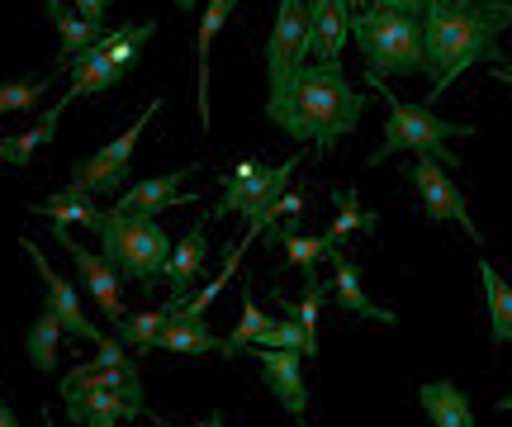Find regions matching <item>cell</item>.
<instances>
[{"label": "cell", "instance_id": "cell-1", "mask_svg": "<svg viewBox=\"0 0 512 427\" xmlns=\"http://www.w3.org/2000/svg\"><path fill=\"white\" fill-rule=\"evenodd\" d=\"M361 114H366V95L342 76V67H328V62H304L290 86L266 95V119L275 129L294 143H313L318 152L356 133Z\"/></svg>", "mask_w": 512, "mask_h": 427}, {"label": "cell", "instance_id": "cell-2", "mask_svg": "<svg viewBox=\"0 0 512 427\" xmlns=\"http://www.w3.org/2000/svg\"><path fill=\"white\" fill-rule=\"evenodd\" d=\"M494 19H489V5H427L422 15V43H427V81H432V95L427 100H441L451 91V81L465 76L475 62H503V48H494Z\"/></svg>", "mask_w": 512, "mask_h": 427}, {"label": "cell", "instance_id": "cell-3", "mask_svg": "<svg viewBox=\"0 0 512 427\" xmlns=\"http://www.w3.org/2000/svg\"><path fill=\"white\" fill-rule=\"evenodd\" d=\"M370 86L380 91L384 110H389V119H384V138L380 148L370 152L366 162L370 167H380V162H389L394 152H418V157H432V162H441V167H456L460 157L451 148H446V138H475V124H456V119H441V114H432V105H408V100H399V95L384 86V76H366Z\"/></svg>", "mask_w": 512, "mask_h": 427}, {"label": "cell", "instance_id": "cell-4", "mask_svg": "<svg viewBox=\"0 0 512 427\" xmlns=\"http://www.w3.org/2000/svg\"><path fill=\"white\" fill-rule=\"evenodd\" d=\"M100 257L110 261L119 280H133L152 290L157 276H166V261H171V233L162 228V219L152 214H128V209H110L100 219Z\"/></svg>", "mask_w": 512, "mask_h": 427}, {"label": "cell", "instance_id": "cell-5", "mask_svg": "<svg viewBox=\"0 0 512 427\" xmlns=\"http://www.w3.org/2000/svg\"><path fill=\"white\" fill-rule=\"evenodd\" d=\"M351 38L361 48L370 76H422L427 72V43H422V19L403 10H361L351 15Z\"/></svg>", "mask_w": 512, "mask_h": 427}, {"label": "cell", "instance_id": "cell-6", "mask_svg": "<svg viewBox=\"0 0 512 427\" xmlns=\"http://www.w3.org/2000/svg\"><path fill=\"white\" fill-rule=\"evenodd\" d=\"M152 114H162V100H147L143 114L128 124L114 143H105L100 152L91 157H81L72 162V176H67V190H81V195H100V200H110V195H124V176H128V162H133V148H138V138L143 129L152 124Z\"/></svg>", "mask_w": 512, "mask_h": 427}, {"label": "cell", "instance_id": "cell-7", "mask_svg": "<svg viewBox=\"0 0 512 427\" xmlns=\"http://www.w3.org/2000/svg\"><path fill=\"white\" fill-rule=\"evenodd\" d=\"M299 162H304V152H294L290 162H280V167H261L256 176H247V181H238V176H223V200L209 214L219 219V214H242L247 223H261L266 219V209L290 190L294 171H299Z\"/></svg>", "mask_w": 512, "mask_h": 427}, {"label": "cell", "instance_id": "cell-8", "mask_svg": "<svg viewBox=\"0 0 512 427\" xmlns=\"http://www.w3.org/2000/svg\"><path fill=\"white\" fill-rule=\"evenodd\" d=\"M304 43H309V5L304 0H280L271 38H266V81H271V91L290 86L294 72L309 62Z\"/></svg>", "mask_w": 512, "mask_h": 427}, {"label": "cell", "instance_id": "cell-9", "mask_svg": "<svg viewBox=\"0 0 512 427\" xmlns=\"http://www.w3.org/2000/svg\"><path fill=\"white\" fill-rule=\"evenodd\" d=\"M408 176H413V186H418V195H422V214H427V223H460L470 242H484L479 223L470 219V200H465V190L446 176L441 162L418 157V162L408 167Z\"/></svg>", "mask_w": 512, "mask_h": 427}, {"label": "cell", "instance_id": "cell-10", "mask_svg": "<svg viewBox=\"0 0 512 427\" xmlns=\"http://www.w3.org/2000/svg\"><path fill=\"white\" fill-rule=\"evenodd\" d=\"M53 238L72 252V261H76V271H81V280H86V295L100 304V314H105V323H110V333H119L128 318V309H124V280H119V271H114L110 261L100 257V252H86L81 242L62 228V223H53Z\"/></svg>", "mask_w": 512, "mask_h": 427}, {"label": "cell", "instance_id": "cell-11", "mask_svg": "<svg viewBox=\"0 0 512 427\" xmlns=\"http://www.w3.org/2000/svg\"><path fill=\"white\" fill-rule=\"evenodd\" d=\"M19 247H24V257L34 261L38 280H43V309H48V314H57V323L67 328V337H76V342H100L105 333H100L91 318H86L81 290H76V285H72L67 276H57V266H53L48 257H43V252H38V247H34L29 238L19 242Z\"/></svg>", "mask_w": 512, "mask_h": 427}, {"label": "cell", "instance_id": "cell-12", "mask_svg": "<svg viewBox=\"0 0 512 427\" xmlns=\"http://www.w3.org/2000/svg\"><path fill=\"white\" fill-rule=\"evenodd\" d=\"M347 38H351V5L347 0H313L309 5V43H304L309 62L342 67Z\"/></svg>", "mask_w": 512, "mask_h": 427}, {"label": "cell", "instance_id": "cell-13", "mask_svg": "<svg viewBox=\"0 0 512 427\" xmlns=\"http://www.w3.org/2000/svg\"><path fill=\"white\" fill-rule=\"evenodd\" d=\"M200 171V162H185L176 171H162V176H147L138 186H124V195L114 200V209H128V214H162V209H176V205H190L195 195H185V176Z\"/></svg>", "mask_w": 512, "mask_h": 427}, {"label": "cell", "instance_id": "cell-14", "mask_svg": "<svg viewBox=\"0 0 512 427\" xmlns=\"http://www.w3.org/2000/svg\"><path fill=\"white\" fill-rule=\"evenodd\" d=\"M261 361V375H266V390L280 399V409L294 413V418H304V404H309V394H304V352H275V347H261L252 352Z\"/></svg>", "mask_w": 512, "mask_h": 427}, {"label": "cell", "instance_id": "cell-15", "mask_svg": "<svg viewBox=\"0 0 512 427\" xmlns=\"http://www.w3.org/2000/svg\"><path fill=\"white\" fill-rule=\"evenodd\" d=\"M204 257H209V233H204V219L190 223V233L176 242V252L166 261V285H171V304L166 309H181L190 290H195V276L204 271Z\"/></svg>", "mask_w": 512, "mask_h": 427}, {"label": "cell", "instance_id": "cell-16", "mask_svg": "<svg viewBox=\"0 0 512 427\" xmlns=\"http://www.w3.org/2000/svg\"><path fill=\"white\" fill-rule=\"evenodd\" d=\"M332 295H337V304H342L347 314L375 318V323H389V328H399V314L380 309V304L366 295V285H361V266H356V257H347L342 247H337V257H332Z\"/></svg>", "mask_w": 512, "mask_h": 427}, {"label": "cell", "instance_id": "cell-17", "mask_svg": "<svg viewBox=\"0 0 512 427\" xmlns=\"http://www.w3.org/2000/svg\"><path fill=\"white\" fill-rule=\"evenodd\" d=\"M152 352H176V356H204V352H219L223 356V337L209 333L204 318H190V314H166V328L157 333V347Z\"/></svg>", "mask_w": 512, "mask_h": 427}, {"label": "cell", "instance_id": "cell-18", "mask_svg": "<svg viewBox=\"0 0 512 427\" xmlns=\"http://www.w3.org/2000/svg\"><path fill=\"white\" fill-rule=\"evenodd\" d=\"M67 404V418L76 427L86 423H119V418H143V404L138 399H128L124 390H100V394H72V399H62Z\"/></svg>", "mask_w": 512, "mask_h": 427}, {"label": "cell", "instance_id": "cell-19", "mask_svg": "<svg viewBox=\"0 0 512 427\" xmlns=\"http://www.w3.org/2000/svg\"><path fill=\"white\" fill-rule=\"evenodd\" d=\"M100 390H124L128 399H138V404H143L138 361H128V366H110V371H86V366H76V371L62 375V399H72V394H100Z\"/></svg>", "mask_w": 512, "mask_h": 427}, {"label": "cell", "instance_id": "cell-20", "mask_svg": "<svg viewBox=\"0 0 512 427\" xmlns=\"http://www.w3.org/2000/svg\"><path fill=\"white\" fill-rule=\"evenodd\" d=\"M418 404L427 409V418L437 427H475V409H470V394L451 385V380H427L418 385Z\"/></svg>", "mask_w": 512, "mask_h": 427}, {"label": "cell", "instance_id": "cell-21", "mask_svg": "<svg viewBox=\"0 0 512 427\" xmlns=\"http://www.w3.org/2000/svg\"><path fill=\"white\" fill-rule=\"evenodd\" d=\"M67 72H72V86H67V95H62L67 105H72V100H81V95H105V91H114V86L124 81V72H119L110 57L100 53V43H95L91 53H81L76 62H67Z\"/></svg>", "mask_w": 512, "mask_h": 427}, {"label": "cell", "instance_id": "cell-22", "mask_svg": "<svg viewBox=\"0 0 512 427\" xmlns=\"http://www.w3.org/2000/svg\"><path fill=\"white\" fill-rule=\"evenodd\" d=\"M275 328L280 323H271V318L261 314V304H256L252 295V285L242 290V318H238V328L223 337V356H242V352H252V347H275Z\"/></svg>", "mask_w": 512, "mask_h": 427}, {"label": "cell", "instance_id": "cell-23", "mask_svg": "<svg viewBox=\"0 0 512 427\" xmlns=\"http://www.w3.org/2000/svg\"><path fill=\"white\" fill-rule=\"evenodd\" d=\"M228 10H233V0H209L204 15H200V34H195V67H200V129H209V53H214V38H219Z\"/></svg>", "mask_w": 512, "mask_h": 427}, {"label": "cell", "instance_id": "cell-24", "mask_svg": "<svg viewBox=\"0 0 512 427\" xmlns=\"http://www.w3.org/2000/svg\"><path fill=\"white\" fill-rule=\"evenodd\" d=\"M479 285H484V304H489V337L494 347L512 342V285L498 276L494 261H479Z\"/></svg>", "mask_w": 512, "mask_h": 427}, {"label": "cell", "instance_id": "cell-25", "mask_svg": "<svg viewBox=\"0 0 512 427\" xmlns=\"http://www.w3.org/2000/svg\"><path fill=\"white\" fill-rule=\"evenodd\" d=\"M275 238H280V247H285L290 266L304 280H313L318 261H332V257H337V247H332L328 238H309V233H299L294 223H275Z\"/></svg>", "mask_w": 512, "mask_h": 427}, {"label": "cell", "instance_id": "cell-26", "mask_svg": "<svg viewBox=\"0 0 512 427\" xmlns=\"http://www.w3.org/2000/svg\"><path fill=\"white\" fill-rule=\"evenodd\" d=\"M34 214H48L53 223H62V228H72V223H86V228H100V209H95L91 195H81V190H57V195H48V200H34Z\"/></svg>", "mask_w": 512, "mask_h": 427}, {"label": "cell", "instance_id": "cell-27", "mask_svg": "<svg viewBox=\"0 0 512 427\" xmlns=\"http://www.w3.org/2000/svg\"><path fill=\"white\" fill-rule=\"evenodd\" d=\"M48 19L57 24V38H62V57H67V62H76L81 53H91L95 43L105 38V29H95V24H86L81 15H72L62 0H48Z\"/></svg>", "mask_w": 512, "mask_h": 427}, {"label": "cell", "instance_id": "cell-28", "mask_svg": "<svg viewBox=\"0 0 512 427\" xmlns=\"http://www.w3.org/2000/svg\"><path fill=\"white\" fill-rule=\"evenodd\" d=\"M323 299H328V285H323L318 276L309 280L304 299H285L280 290H275V304L304 328V356H318V309H323Z\"/></svg>", "mask_w": 512, "mask_h": 427}, {"label": "cell", "instance_id": "cell-29", "mask_svg": "<svg viewBox=\"0 0 512 427\" xmlns=\"http://www.w3.org/2000/svg\"><path fill=\"white\" fill-rule=\"evenodd\" d=\"M67 337V328L57 323V314H43L34 318V328L24 333V352H29V366H34L38 375H48V371H57V342Z\"/></svg>", "mask_w": 512, "mask_h": 427}, {"label": "cell", "instance_id": "cell-30", "mask_svg": "<svg viewBox=\"0 0 512 427\" xmlns=\"http://www.w3.org/2000/svg\"><path fill=\"white\" fill-rule=\"evenodd\" d=\"M332 205H337V219H332V228L323 233L332 247H342V242H347V233H375V228H380V219H375L370 209H361L356 190L337 186V190H332Z\"/></svg>", "mask_w": 512, "mask_h": 427}, {"label": "cell", "instance_id": "cell-31", "mask_svg": "<svg viewBox=\"0 0 512 427\" xmlns=\"http://www.w3.org/2000/svg\"><path fill=\"white\" fill-rule=\"evenodd\" d=\"M152 29H157V24H152V19H138V24H124V29H114V34H105L100 38V53L110 57L114 67H119V72H133V67H138V53H143V43L147 38H152Z\"/></svg>", "mask_w": 512, "mask_h": 427}, {"label": "cell", "instance_id": "cell-32", "mask_svg": "<svg viewBox=\"0 0 512 427\" xmlns=\"http://www.w3.org/2000/svg\"><path fill=\"white\" fill-rule=\"evenodd\" d=\"M62 114H67V100H57L48 114H38L34 129H24L19 138H10V152H5V162H10V167H29V162H34V152L43 148V143H53L57 119H62Z\"/></svg>", "mask_w": 512, "mask_h": 427}, {"label": "cell", "instance_id": "cell-33", "mask_svg": "<svg viewBox=\"0 0 512 427\" xmlns=\"http://www.w3.org/2000/svg\"><path fill=\"white\" fill-rule=\"evenodd\" d=\"M166 314H171V309H152V314H133L124 323V328H119V342H124L128 352H152V347H157V333H162L166 328Z\"/></svg>", "mask_w": 512, "mask_h": 427}, {"label": "cell", "instance_id": "cell-34", "mask_svg": "<svg viewBox=\"0 0 512 427\" xmlns=\"http://www.w3.org/2000/svg\"><path fill=\"white\" fill-rule=\"evenodd\" d=\"M57 76H29V81H15V86H0V114H19V110H34L38 100L48 95Z\"/></svg>", "mask_w": 512, "mask_h": 427}, {"label": "cell", "instance_id": "cell-35", "mask_svg": "<svg viewBox=\"0 0 512 427\" xmlns=\"http://www.w3.org/2000/svg\"><path fill=\"white\" fill-rule=\"evenodd\" d=\"M275 352H304V328H299L294 318H285V323L275 328Z\"/></svg>", "mask_w": 512, "mask_h": 427}, {"label": "cell", "instance_id": "cell-36", "mask_svg": "<svg viewBox=\"0 0 512 427\" xmlns=\"http://www.w3.org/2000/svg\"><path fill=\"white\" fill-rule=\"evenodd\" d=\"M76 15L95 24V29H105V15H110V0H76Z\"/></svg>", "mask_w": 512, "mask_h": 427}, {"label": "cell", "instance_id": "cell-37", "mask_svg": "<svg viewBox=\"0 0 512 427\" xmlns=\"http://www.w3.org/2000/svg\"><path fill=\"white\" fill-rule=\"evenodd\" d=\"M375 5H384V10H403V15L422 19V15H427V5H432V0H375Z\"/></svg>", "mask_w": 512, "mask_h": 427}, {"label": "cell", "instance_id": "cell-38", "mask_svg": "<svg viewBox=\"0 0 512 427\" xmlns=\"http://www.w3.org/2000/svg\"><path fill=\"white\" fill-rule=\"evenodd\" d=\"M489 19H494L498 34H503V29H512V0H494V5H489Z\"/></svg>", "mask_w": 512, "mask_h": 427}, {"label": "cell", "instance_id": "cell-39", "mask_svg": "<svg viewBox=\"0 0 512 427\" xmlns=\"http://www.w3.org/2000/svg\"><path fill=\"white\" fill-rule=\"evenodd\" d=\"M261 171V162H238V171H228V176H238V181H247V176H256Z\"/></svg>", "mask_w": 512, "mask_h": 427}, {"label": "cell", "instance_id": "cell-40", "mask_svg": "<svg viewBox=\"0 0 512 427\" xmlns=\"http://www.w3.org/2000/svg\"><path fill=\"white\" fill-rule=\"evenodd\" d=\"M0 427H19V418L5 409V399H0Z\"/></svg>", "mask_w": 512, "mask_h": 427}, {"label": "cell", "instance_id": "cell-41", "mask_svg": "<svg viewBox=\"0 0 512 427\" xmlns=\"http://www.w3.org/2000/svg\"><path fill=\"white\" fill-rule=\"evenodd\" d=\"M498 413H512V390L503 394V399H498Z\"/></svg>", "mask_w": 512, "mask_h": 427}, {"label": "cell", "instance_id": "cell-42", "mask_svg": "<svg viewBox=\"0 0 512 427\" xmlns=\"http://www.w3.org/2000/svg\"><path fill=\"white\" fill-rule=\"evenodd\" d=\"M494 76L503 81V86H512V72H503V67H494Z\"/></svg>", "mask_w": 512, "mask_h": 427}, {"label": "cell", "instance_id": "cell-43", "mask_svg": "<svg viewBox=\"0 0 512 427\" xmlns=\"http://www.w3.org/2000/svg\"><path fill=\"white\" fill-rule=\"evenodd\" d=\"M351 5V15H361V10H366V0H347Z\"/></svg>", "mask_w": 512, "mask_h": 427}, {"label": "cell", "instance_id": "cell-44", "mask_svg": "<svg viewBox=\"0 0 512 427\" xmlns=\"http://www.w3.org/2000/svg\"><path fill=\"white\" fill-rule=\"evenodd\" d=\"M5 152H10V138H0V167H5Z\"/></svg>", "mask_w": 512, "mask_h": 427}, {"label": "cell", "instance_id": "cell-45", "mask_svg": "<svg viewBox=\"0 0 512 427\" xmlns=\"http://www.w3.org/2000/svg\"><path fill=\"white\" fill-rule=\"evenodd\" d=\"M195 5H200V0H176V10H195Z\"/></svg>", "mask_w": 512, "mask_h": 427}, {"label": "cell", "instance_id": "cell-46", "mask_svg": "<svg viewBox=\"0 0 512 427\" xmlns=\"http://www.w3.org/2000/svg\"><path fill=\"white\" fill-rule=\"evenodd\" d=\"M209 427H228V423H223V413H214V418H209Z\"/></svg>", "mask_w": 512, "mask_h": 427}, {"label": "cell", "instance_id": "cell-47", "mask_svg": "<svg viewBox=\"0 0 512 427\" xmlns=\"http://www.w3.org/2000/svg\"><path fill=\"white\" fill-rule=\"evenodd\" d=\"M460 5H494V0H460Z\"/></svg>", "mask_w": 512, "mask_h": 427}, {"label": "cell", "instance_id": "cell-48", "mask_svg": "<svg viewBox=\"0 0 512 427\" xmlns=\"http://www.w3.org/2000/svg\"><path fill=\"white\" fill-rule=\"evenodd\" d=\"M494 67H503V72H512V62H508V57H503V62H494Z\"/></svg>", "mask_w": 512, "mask_h": 427}, {"label": "cell", "instance_id": "cell-49", "mask_svg": "<svg viewBox=\"0 0 512 427\" xmlns=\"http://www.w3.org/2000/svg\"><path fill=\"white\" fill-rule=\"evenodd\" d=\"M86 427H119V423H86Z\"/></svg>", "mask_w": 512, "mask_h": 427}, {"label": "cell", "instance_id": "cell-50", "mask_svg": "<svg viewBox=\"0 0 512 427\" xmlns=\"http://www.w3.org/2000/svg\"><path fill=\"white\" fill-rule=\"evenodd\" d=\"M43 423H48V427H53V418H48V409H43Z\"/></svg>", "mask_w": 512, "mask_h": 427}, {"label": "cell", "instance_id": "cell-51", "mask_svg": "<svg viewBox=\"0 0 512 427\" xmlns=\"http://www.w3.org/2000/svg\"><path fill=\"white\" fill-rule=\"evenodd\" d=\"M432 5H451V0H432Z\"/></svg>", "mask_w": 512, "mask_h": 427}, {"label": "cell", "instance_id": "cell-52", "mask_svg": "<svg viewBox=\"0 0 512 427\" xmlns=\"http://www.w3.org/2000/svg\"><path fill=\"white\" fill-rule=\"evenodd\" d=\"M157 427H166V423H157Z\"/></svg>", "mask_w": 512, "mask_h": 427}, {"label": "cell", "instance_id": "cell-53", "mask_svg": "<svg viewBox=\"0 0 512 427\" xmlns=\"http://www.w3.org/2000/svg\"><path fill=\"white\" fill-rule=\"evenodd\" d=\"M233 5H238V0H233Z\"/></svg>", "mask_w": 512, "mask_h": 427}]
</instances>
